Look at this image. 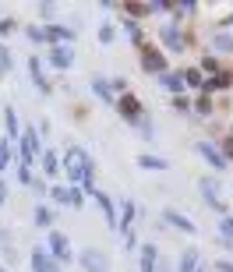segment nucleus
Listing matches in <instances>:
<instances>
[{
    "label": "nucleus",
    "instance_id": "393cba45",
    "mask_svg": "<svg viewBox=\"0 0 233 272\" xmlns=\"http://www.w3.org/2000/svg\"><path fill=\"white\" fill-rule=\"evenodd\" d=\"M4 128H7V138H18V113H14V106L4 110Z\"/></svg>",
    "mask_w": 233,
    "mask_h": 272
},
{
    "label": "nucleus",
    "instance_id": "4468645a",
    "mask_svg": "<svg viewBox=\"0 0 233 272\" xmlns=\"http://www.w3.org/2000/svg\"><path fill=\"white\" fill-rule=\"evenodd\" d=\"M141 67L152 71V74H166V57H163L159 50H145V53H141Z\"/></svg>",
    "mask_w": 233,
    "mask_h": 272
},
{
    "label": "nucleus",
    "instance_id": "9d476101",
    "mask_svg": "<svg viewBox=\"0 0 233 272\" xmlns=\"http://www.w3.org/2000/svg\"><path fill=\"white\" fill-rule=\"evenodd\" d=\"M194 148L202 152V159H205V163H209L212 170H226V155H223V148H216L212 141H198Z\"/></svg>",
    "mask_w": 233,
    "mask_h": 272
},
{
    "label": "nucleus",
    "instance_id": "c03bdc74",
    "mask_svg": "<svg viewBox=\"0 0 233 272\" xmlns=\"http://www.w3.org/2000/svg\"><path fill=\"white\" fill-rule=\"evenodd\" d=\"M226 21H230V25H233V14H230V18H226Z\"/></svg>",
    "mask_w": 233,
    "mask_h": 272
},
{
    "label": "nucleus",
    "instance_id": "412c9836",
    "mask_svg": "<svg viewBox=\"0 0 233 272\" xmlns=\"http://www.w3.org/2000/svg\"><path fill=\"white\" fill-rule=\"evenodd\" d=\"M159 82L173 92V96H180L184 89H187V82H184V74H159Z\"/></svg>",
    "mask_w": 233,
    "mask_h": 272
},
{
    "label": "nucleus",
    "instance_id": "79ce46f5",
    "mask_svg": "<svg viewBox=\"0 0 233 272\" xmlns=\"http://www.w3.org/2000/svg\"><path fill=\"white\" fill-rule=\"evenodd\" d=\"M7 202V184H4V177H0V205Z\"/></svg>",
    "mask_w": 233,
    "mask_h": 272
},
{
    "label": "nucleus",
    "instance_id": "39448f33",
    "mask_svg": "<svg viewBox=\"0 0 233 272\" xmlns=\"http://www.w3.org/2000/svg\"><path fill=\"white\" fill-rule=\"evenodd\" d=\"M78 265H82L85 272H110V258L99 248H85L82 255H78Z\"/></svg>",
    "mask_w": 233,
    "mask_h": 272
},
{
    "label": "nucleus",
    "instance_id": "7ed1b4c3",
    "mask_svg": "<svg viewBox=\"0 0 233 272\" xmlns=\"http://www.w3.org/2000/svg\"><path fill=\"white\" fill-rule=\"evenodd\" d=\"M198 191H202V198H205L209 209H216L219 216H226V202L219 198V180H216V177H202V180H198Z\"/></svg>",
    "mask_w": 233,
    "mask_h": 272
},
{
    "label": "nucleus",
    "instance_id": "c9c22d12",
    "mask_svg": "<svg viewBox=\"0 0 233 272\" xmlns=\"http://www.w3.org/2000/svg\"><path fill=\"white\" fill-rule=\"evenodd\" d=\"M127 35H131V39H134V43H141V39H145V35H141V28H138V25H127Z\"/></svg>",
    "mask_w": 233,
    "mask_h": 272
},
{
    "label": "nucleus",
    "instance_id": "bb28decb",
    "mask_svg": "<svg viewBox=\"0 0 233 272\" xmlns=\"http://www.w3.org/2000/svg\"><path fill=\"white\" fill-rule=\"evenodd\" d=\"M11 67H14V60H11V50L0 43V74H11Z\"/></svg>",
    "mask_w": 233,
    "mask_h": 272
},
{
    "label": "nucleus",
    "instance_id": "cd10ccee",
    "mask_svg": "<svg viewBox=\"0 0 233 272\" xmlns=\"http://www.w3.org/2000/svg\"><path fill=\"white\" fill-rule=\"evenodd\" d=\"M11 155H14V148H11V141H0V173L7 170V163H11Z\"/></svg>",
    "mask_w": 233,
    "mask_h": 272
},
{
    "label": "nucleus",
    "instance_id": "f03ea898",
    "mask_svg": "<svg viewBox=\"0 0 233 272\" xmlns=\"http://www.w3.org/2000/svg\"><path fill=\"white\" fill-rule=\"evenodd\" d=\"M50 194H53L57 205H67V209H82V205H85V187H74V184H67V187L60 184V187H53Z\"/></svg>",
    "mask_w": 233,
    "mask_h": 272
},
{
    "label": "nucleus",
    "instance_id": "20e7f679",
    "mask_svg": "<svg viewBox=\"0 0 233 272\" xmlns=\"http://www.w3.org/2000/svg\"><path fill=\"white\" fill-rule=\"evenodd\" d=\"M46 251H50V255H53V258H57L60 265L74 258V251H71V241L64 237L60 230H50V233H46Z\"/></svg>",
    "mask_w": 233,
    "mask_h": 272
},
{
    "label": "nucleus",
    "instance_id": "a211bd4d",
    "mask_svg": "<svg viewBox=\"0 0 233 272\" xmlns=\"http://www.w3.org/2000/svg\"><path fill=\"white\" fill-rule=\"evenodd\" d=\"M39 163H43V173H46V177H57V173L64 170V163H60V155H57L53 148H46L43 155H39Z\"/></svg>",
    "mask_w": 233,
    "mask_h": 272
},
{
    "label": "nucleus",
    "instance_id": "5701e85b",
    "mask_svg": "<svg viewBox=\"0 0 233 272\" xmlns=\"http://www.w3.org/2000/svg\"><path fill=\"white\" fill-rule=\"evenodd\" d=\"M138 166H145V170H166L170 163L163 159V155H148L145 152V155H138Z\"/></svg>",
    "mask_w": 233,
    "mask_h": 272
},
{
    "label": "nucleus",
    "instance_id": "37998d69",
    "mask_svg": "<svg viewBox=\"0 0 233 272\" xmlns=\"http://www.w3.org/2000/svg\"><path fill=\"white\" fill-rule=\"evenodd\" d=\"M0 244H11V230H0Z\"/></svg>",
    "mask_w": 233,
    "mask_h": 272
},
{
    "label": "nucleus",
    "instance_id": "f8f14e48",
    "mask_svg": "<svg viewBox=\"0 0 233 272\" xmlns=\"http://www.w3.org/2000/svg\"><path fill=\"white\" fill-rule=\"evenodd\" d=\"M163 223H170L173 230H184V233H194V230H198L191 216H184V212H177V209H163Z\"/></svg>",
    "mask_w": 233,
    "mask_h": 272
},
{
    "label": "nucleus",
    "instance_id": "423d86ee",
    "mask_svg": "<svg viewBox=\"0 0 233 272\" xmlns=\"http://www.w3.org/2000/svg\"><path fill=\"white\" fill-rule=\"evenodd\" d=\"M28 258H32V272H60V262H57L43 244H35Z\"/></svg>",
    "mask_w": 233,
    "mask_h": 272
},
{
    "label": "nucleus",
    "instance_id": "e433bc0d",
    "mask_svg": "<svg viewBox=\"0 0 233 272\" xmlns=\"http://www.w3.org/2000/svg\"><path fill=\"white\" fill-rule=\"evenodd\" d=\"M202 67H205V71H219V60H216V57H205Z\"/></svg>",
    "mask_w": 233,
    "mask_h": 272
},
{
    "label": "nucleus",
    "instance_id": "4be33fe9",
    "mask_svg": "<svg viewBox=\"0 0 233 272\" xmlns=\"http://www.w3.org/2000/svg\"><path fill=\"white\" fill-rule=\"evenodd\" d=\"M32 219H35V226H43V230L50 233V226H53V209H46V205H35Z\"/></svg>",
    "mask_w": 233,
    "mask_h": 272
},
{
    "label": "nucleus",
    "instance_id": "c756f323",
    "mask_svg": "<svg viewBox=\"0 0 233 272\" xmlns=\"http://www.w3.org/2000/svg\"><path fill=\"white\" fill-rule=\"evenodd\" d=\"M184 82H187V89H198L202 85V74L198 71H184Z\"/></svg>",
    "mask_w": 233,
    "mask_h": 272
},
{
    "label": "nucleus",
    "instance_id": "f704fd0d",
    "mask_svg": "<svg viewBox=\"0 0 233 272\" xmlns=\"http://www.w3.org/2000/svg\"><path fill=\"white\" fill-rule=\"evenodd\" d=\"M110 39H113V25H103L99 28V43H110Z\"/></svg>",
    "mask_w": 233,
    "mask_h": 272
},
{
    "label": "nucleus",
    "instance_id": "6e6552de",
    "mask_svg": "<svg viewBox=\"0 0 233 272\" xmlns=\"http://www.w3.org/2000/svg\"><path fill=\"white\" fill-rule=\"evenodd\" d=\"M159 39H163V46L173 50V53H184V50H187V39L180 35L177 25H163V28H159Z\"/></svg>",
    "mask_w": 233,
    "mask_h": 272
},
{
    "label": "nucleus",
    "instance_id": "a19ab883",
    "mask_svg": "<svg viewBox=\"0 0 233 272\" xmlns=\"http://www.w3.org/2000/svg\"><path fill=\"white\" fill-rule=\"evenodd\" d=\"M223 155H226V159L233 155V138H226V141H223Z\"/></svg>",
    "mask_w": 233,
    "mask_h": 272
},
{
    "label": "nucleus",
    "instance_id": "9b49d317",
    "mask_svg": "<svg viewBox=\"0 0 233 272\" xmlns=\"http://www.w3.org/2000/svg\"><path fill=\"white\" fill-rule=\"evenodd\" d=\"M92 198H96V205L103 209V216H106V223H110L113 230L120 226V216H116V205H113V198H110L106 191H92Z\"/></svg>",
    "mask_w": 233,
    "mask_h": 272
},
{
    "label": "nucleus",
    "instance_id": "2f4dec72",
    "mask_svg": "<svg viewBox=\"0 0 233 272\" xmlns=\"http://www.w3.org/2000/svg\"><path fill=\"white\" fill-rule=\"evenodd\" d=\"M11 32H18V25H14L11 18H4V21H0V35H4V39H7Z\"/></svg>",
    "mask_w": 233,
    "mask_h": 272
},
{
    "label": "nucleus",
    "instance_id": "ddd939ff",
    "mask_svg": "<svg viewBox=\"0 0 233 272\" xmlns=\"http://www.w3.org/2000/svg\"><path fill=\"white\" fill-rule=\"evenodd\" d=\"M74 39V28H67V25H46V43L50 46H67Z\"/></svg>",
    "mask_w": 233,
    "mask_h": 272
},
{
    "label": "nucleus",
    "instance_id": "b1692460",
    "mask_svg": "<svg viewBox=\"0 0 233 272\" xmlns=\"http://www.w3.org/2000/svg\"><path fill=\"white\" fill-rule=\"evenodd\" d=\"M202 89H205V96H209V92H223V89H230V74H216V78H209Z\"/></svg>",
    "mask_w": 233,
    "mask_h": 272
},
{
    "label": "nucleus",
    "instance_id": "473e14b6",
    "mask_svg": "<svg viewBox=\"0 0 233 272\" xmlns=\"http://www.w3.org/2000/svg\"><path fill=\"white\" fill-rule=\"evenodd\" d=\"M194 106H198V113H212V99H209V96H202Z\"/></svg>",
    "mask_w": 233,
    "mask_h": 272
},
{
    "label": "nucleus",
    "instance_id": "4c0bfd02",
    "mask_svg": "<svg viewBox=\"0 0 233 272\" xmlns=\"http://www.w3.org/2000/svg\"><path fill=\"white\" fill-rule=\"evenodd\" d=\"M216 272H233V262H226V258H219V262H216Z\"/></svg>",
    "mask_w": 233,
    "mask_h": 272
},
{
    "label": "nucleus",
    "instance_id": "f257e3e1",
    "mask_svg": "<svg viewBox=\"0 0 233 272\" xmlns=\"http://www.w3.org/2000/svg\"><path fill=\"white\" fill-rule=\"evenodd\" d=\"M64 173H67V180H71L74 187H85V191H92V180H96V166H92L89 152H85L82 145L67 148V155H64Z\"/></svg>",
    "mask_w": 233,
    "mask_h": 272
},
{
    "label": "nucleus",
    "instance_id": "2eb2a0df",
    "mask_svg": "<svg viewBox=\"0 0 233 272\" xmlns=\"http://www.w3.org/2000/svg\"><path fill=\"white\" fill-rule=\"evenodd\" d=\"M46 60H50V64H53L57 71H67V67L74 64V57H71V46H50Z\"/></svg>",
    "mask_w": 233,
    "mask_h": 272
},
{
    "label": "nucleus",
    "instance_id": "dca6fc26",
    "mask_svg": "<svg viewBox=\"0 0 233 272\" xmlns=\"http://www.w3.org/2000/svg\"><path fill=\"white\" fill-rule=\"evenodd\" d=\"M138 258H141V272H159V248L155 244H141Z\"/></svg>",
    "mask_w": 233,
    "mask_h": 272
},
{
    "label": "nucleus",
    "instance_id": "ea45409f",
    "mask_svg": "<svg viewBox=\"0 0 233 272\" xmlns=\"http://www.w3.org/2000/svg\"><path fill=\"white\" fill-rule=\"evenodd\" d=\"M4 262H7V265H14V262H18V255H14V248H4Z\"/></svg>",
    "mask_w": 233,
    "mask_h": 272
},
{
    "label": "nucleus",
    "instance_id": "7c9ffc66",
    "mask_svg": "<svg viewBox=\"0 0 233 272\" xmlns=\"http://www.w3.org/2000/svg\"><path fill=\"white\" fill-rule=\"evenodd\" d=\"M212 43H216V50H226V53L233 50V39H230V35H216Z\"/></svg>",
    "mask_w": 233,
    "mask_h": 272
},
{
    "label": "nucleus",
    "instance_id": "a878e982",
    "mask_svg": "<svg viewBox=\"0 0 233 272\" xmlns=\"http://www.w3.org/2000/svg\"><path fill=\"white\" fill-rule=\"evenodd\" d=\"M219 237H223V244H233V216L219 219Z\"/></svg>",
    "mask_w": 233,
    "mask_h": 272
},
{
    "label": "nucleus",
    "instance_id": "0eeeda50",
    "mask_svg": "<svg viewBox=\"0 0 233 272\" xmlns=\"http://www.w3.org/2000/svg\"><path fill=\"white\" fill-rule=\"evenodd\" d=\"M18 155H21L18 163H28L32 155H43V152H39V131H35V128H25V131H21V141H18Z\"/></svg>",
    "mask_w": 233,
    "mask_h": 272
},
{
    "label": "nucleus",
    "instance_id": "c85d7f7f",
    "mask_svg": "<svg viewBox=\"0 0 233 272\" xmlns=\"http://www.w3.org/2000/svg\"><path fill=\"white\" fill-rule=\"evenodd\" d=\"M28 39H32V43H46V28H39V25H28Z\"/></svg>",
    "mask_w": 233,
    "mask_h": 272
},
{
    "label": "nucleus",
    "instance_id": "f3484780",
    "mask_svg": "<svg viewBox=\"0 0 233 272\" xmlns=\"http://www.w3.org/2000/svg\"><path fill=\"white\" fill-rule=\"evenodd\" d=\"M28 74H32V82H35V89L43 92V96H46V92L53 89V85L46 82V74H43V60H39V57H28Z\"/></svg>",
    "mask_w": 233,
    "mask_h": 272
},
{
    "label": "nucleus",
    "instance_id": "58836bf2",
    "mask_svg": "<svg viewBox=\"0 0 233 272\" xmlns=\"http://www.w3.org/2000/svg\"><path fill=\"white\" fill-rule=\"evenodd\" d=\"M173 106H177V110H191V103H187L184 96H173Z\"/></svg>",
    "mask_w": 233,
    "mask_h": 272
},
{
    "label": "nucleus",
    "instance_id": "6ab92c4d",
    "mask_svg": "<svg viewBox=\"0 0 233 272\" xmlns=\"http://www.w3.org/2000/svg\"><path fill=\"white\" fill-rule=\"evenodd\" d=\"M177 272H198V248H187L177 258Z\"/></svg>",
    "mask_w": 233,
    "mask_h": 272
},
{
    "label": "nucleus",
    "instance_id": "aec40b11",
    "mask_svg": "<svg viewBox=\"0 0 233 272\" xmlns=\"http://www.w3.org/2000/svg\"><path fill=\"white\" fill-rule=\"evenodd\" d=\"M92 96L103 99V103H113V82H106V78H92Z\"/></svg>",
    "mask_w": 233,
    "mask_h": 272
},
{
    "label": "nucleus",
    "instance_id": "1a4fd4ad",
    "mask_svg": "<svg viewBox=\"0 0 233 272\" xmlns=\"http://www.w3.org/2000/svg\"><path fill=\"white\" fill-rule=\"evenodd\" d=\"M116 106H120V117H124L127 124H138V128L145 124V113H141V103H138L134 96H124V99L116 103Z\"/></svg>",
    "mask_w": 233,
    "mask_h": 272
},
{
    "label": "nucleus",
    "instance_id": "72a5a7b5",
    "mask_svg": "<svg viewBox=\"0 0 233 272\" xmlns=\"http://www.w3.org/2000/svg\"><path fill=\"white\" fill-rule=\"evenodd\" d=\"M18 180H21V184H28V180H32V173H28V163H18Z\"/></svg>",
    "mask_w": 233,
    "mask_h": 272
}]
</instances>
